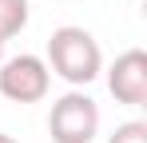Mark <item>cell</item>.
I'll use <instances>...</instances> for the list:
<instances>
[{
    "mask_svg": "<svg viewBox=\"0 0 147 143\" xmlns=\"http://www.w3.org/2000/svg\"><path fill=\"white\" fill-rule=\"evenodd\" d=\"M0 56H4V40H0Z\"/></svg>",
    "mask_w": 147,
    "mask_h": 143,
    "instance_id": "ba28073f",
    "label": "cell"
},
{
    "mask_svg": "<svg viewBox=\"0 0 147 143\" xmlns=\"http://www.w3.org/2000/svg\"><path fill=\"white\" fill-rule=\"evenodd\" d=\"M52 88V72L40 56H12L0 64V95L12 99V103H40Z\"/></svg>",
    "mask_w": 147,
    "mask_h": 143,
    "instance_id": "3957f363",
    "label": "cell"
},
{
    "mask_svg": "<svg viewBox=\"0 0 147 143\" xmlns=\"http://www.w3.org/2000/svg\"><path fill=\"white\" fill-rule=\"evenodd\" d=\"M107 92L127 107L147 103V52L143 48H127L115 56V64L107 68Z\"/></svg>",
    "mask_w": 147,
    "mask_h": 143,
    "instance_id": "277c9868",
    "label": "cell"
},
{
    "mask_svg": "<svg viewBox=\"0 0 147 143\" xmlns=\"http://www.w3.org/2000/svg\"><path fill=\"white\" fill-rule=\"evenodd\" d=\"M99 131V103L88 92H68L48 111V135L52 143H92Z\"/></svg>",
    "mask_w": 147,
    "mask_h": 143,
    "instance_id": "7a4b0ae2",
    "label": "cell"
},
{
    "mask_svg": "<svg viewBox=\"0 0 147 143\" xmlns=\"http://www.w3.org/2000/svg\"><path fill=\"white\" fill-rule=\"evenodd\" d=\"M0 143H16V139H12V135H4V131H0Z\"/></svg>",
    "mask_w": 147,
    "mask_h": 143,
    "instance_id": "52a82bcc",
    "label": "cell"
},
{
    "mask_svg": "<svg viewBox=\"0 0 147 143\" xmlns=\"http://www.w3.org/2000/svg\"><path fill=\"white\" fill-rule=\"evenodd\" d=\"M28 0H0V40H8V36H16V32H24L28 24Z\"/></svg>",
    "mask_w": 147,
    "mask_h": 143,
    "instance_id": "5b68a950",
    "label": "cell"
},
{
    "mask_svg": "<svg viewBox=\"0 0 147 143\" xmlns=\"http://www.w3.org/2000/svg\"><path fill=\"white\" fill-rule=\"evenodd\" d=\"M107 143H147V123H139V119L119 123V127H115V135H111Z\"/></svg>",
    "mask_w": 147,
    "mask_h": 143,
    "instance_id": "8992f818",
    "label": "cell"
},
{
    "mask_svg": "<svg viewBox=\"0 0 147 143\" xmlns=\"http://www.w3.org/2000/svg\"><path fill=\"white\" fill-rule=\"evenodd\" d=\"M48 72H56L64 84L72 88H88L103 72V52H99L96 36L88 28H76V24H64L56 28L48 40Z\"/></svg>",
    "mask_w": 147,
    "mask_h": 143,
    "instance_id": "6da1fadb",
    "label": "cell"
}]
</instances>
